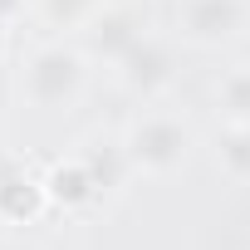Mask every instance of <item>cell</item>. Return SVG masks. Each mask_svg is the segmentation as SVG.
Wrapping results in <instances>:
<instances>
[{
  "instance_id": "cell-7",
  "label": "cell",
  "mask_w": 250,
  "mask_h": 250,
  "mask_svg": "<svg viewBox=\"0 0 250 250\" xmlns=\"http://www.w3.org/2000/svg\"><path fill=\"white\" fill-rule=\"evenodd\" d=\"M79 162L88 167V177H93V187H98V191H118L123 182H128V172H133L128 147L113 143V138H93V143L79 152Z\"/></svg>"
},
{
  "instance_id": "cell-5",
  "label": "cell",
  "mask_w": 250,
  "mask_h": 250,
  "mask_svg": "<svg viewBox=\"0 0 250 250\" xmlns=\"http://www.w3.org/2000/svg\"><path fill=\"white\" fill-rule=\"evenodd\" d=\"M172 49L162 44V40H152V35H143L128 54L118 59V79L128 83L133 93H157V88H167L172 83Z\"/></svg>"
},
{
  "instance_id": "cell-12",
  "label": "cell",
  "mask_w": 250,
  "mask_h": 250,
  "mask_svg": "<svg viewBox=\"0 0 250 250\" xmlns=\"http://www.w3.org/2000/svg\"><path fill=\"white\" fill-rule=\"evenodd\" d=\"M0 250H30V245H0Z\"/></svg>"
},
{
  "instance_id": "cell-13",
  "label": "cell",
  "mask_w": 250,
  "mask_h": 250,
  "mask_svg": "<svg viewBox=\"0 0 250 250\" xmlns=\"http://www.w3.org/2000/svg\"><path fill=\"white\" fill-rule=\"evenodd\" d=\"M0 40H5V15H0Z\"/></svg>"
},
{
  "instance_id": "cell-4",
  "label": "cell",
  "mask_w": 250,
  "mask_h": 250,
  "mask_svg": "<svg viewBox=\"0 0 250 250\" xmlns=\"http://www.w3.org/2000/svg\"><path fill=\"white\" fill-rule=\"evenodd\" d=\"M245 25V0H187L182 5V35L191 44H221L240 35Z\"/></svg>"
},
{
  "instance_id": "cell-1",
  "label": "cell",
  "mask_w": 250,
  "mask_h": 250,
  "mask_svg": "<svg viewBox=\"0 0 250 250\" xmlns=\"http://www.w3.org/2000/svg\"><path fill=\"white\" fill-rule=\"evenodd\" d=\"M83 88V54L69 44H44L25 64V98L35 108H69Z\"/></svg>"
},
{
  "instance_id": "cell-3",
  "label": "cell",
  "mask_w": 250,
  "mask_h": 250,
  "mask_svg": "<svg viewBox=\"0 0 250 250\" xmlns=\"http://www.w3.org/2000/svg\"><path fill=\"white\" fill-rule=\"evenodd\" d=\"M138 40H143V20H138L133 10H123V5L98 10V15H88V20H83V54H93V59L118 64L123 54L138 44Z\"/></svg>"
},
{
  "instance_id": "cell-8",
  "label": "cell",
  "mask_w": 250,
  "mask_h": 250,
  "mask_svg": "<svg viewBox=\"0 0 250 250\" xmlns=\"http://www.w3.org/2000/svg\"><path fill=\"white\" fill-rule=\"evenodd\" d=\"M44 191H49V201L54 206H64V211H79V206H88V201H98L103 191L93 187V177H88V167L74 157V162H59V167H49V177H44Z\"/></svg>"
},
{
  "instance_id": "cell-10",
  "label": "cell",
  "mask_w": 250,
  "mask_h": 250,
  "mask_svg": "<svg viewBox=\"0 0 250 250\" xmlns=\"http://www.w3.org/2000/svg\"><path fill=\"white\" fill-rule=\"evenodd\" d=\"M221 162L235 182H250V128H240V123H230V133L221 143Z\"/></svg>"
},
{
  "instance_id": "cell-9",
  "label": "cell",
  "mask_w": 250,
  "mask_h": 250,
  "mask_svg": "<svg viewBox=\"0 0 250 250\" xmlns=\"http://www.w3.org/2000/svg\"><path fill=\"white\" fill-rule=\"evenodd\" d=\"M221 108L230 123H240V128H250V64L245 69H230L221 79Z\"/></svg>"
},
{
  "instance_id": "cell-11",
  "label": "cell",
  "mask_w": 250,
  "mask_h": 250,
  "mask_svg": "<svg viewBox=\"0 0 250 250\" xmlns=\"http://www.w3.org/2000/svg\"><path fill=\"white\" fill-rule=\"evenodd\" d=\"M88 5H93V0H44V15L54 25H74V20L88 15Z\"/></svg>"
},
{
  "instance_id": "cell-6",
  "label": "cell",
  "mask_w": 250,
  "mask_h": 250,
  "mask_svg": "<svg viewBox=\"0 0 250 250\" xmlns=\"http://www.w3.org/2000/svg\"><path fill=\"white\" fill-rule=\"evenodd\" d=\"M44 206H49L44 182L25 177V172L10 167V162H0V216H5V221H35Z\"/></svg>"
},
{
  "instance_id": "cell-2",
  "label": "cell",
  "mask_w": 250,
  "mask_h": 250,
  "mask_svg": "<svg viewBox=\"0 0 250 250\" xmlns=\"http://www.w3.org/2000/svg\"><path fill=\"white\" fill-rule=\"evenodd\" d=\"M123 147H128L133 172H177L187 162V128L167 113H147L128 128Z\"/></svg>"
}]
</instances>
